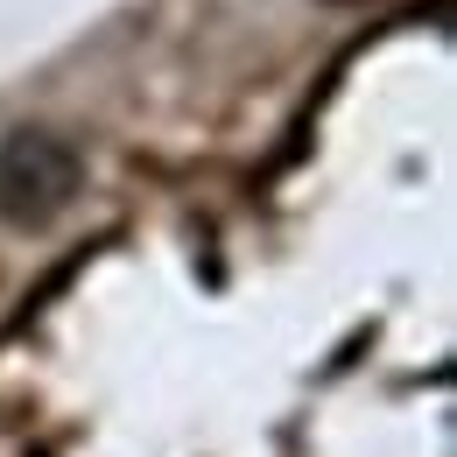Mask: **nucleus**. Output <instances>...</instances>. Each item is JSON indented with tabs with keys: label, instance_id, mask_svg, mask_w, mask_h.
<instances>
[{
	"label": "nucleus",
	"instance_id": "obj_1",
	"mask_svg": "<svg viewBox=\"0 0 457 457\" xmlns=\"http://www.w3.org/2000/svg\"><path fill=\"white\" fill-rule=\"evenodd\" d=\"M85 183V155L57 127H14L0 141V226L36 232L50 226Z\"/></svg>",
	"mask_w": 457,
	"mask_h": 457
}]
</instances>
